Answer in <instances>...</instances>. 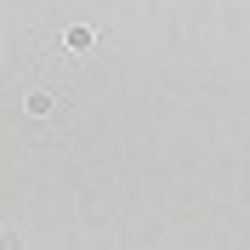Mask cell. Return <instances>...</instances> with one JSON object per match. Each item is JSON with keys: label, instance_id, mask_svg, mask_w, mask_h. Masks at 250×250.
Here are the masks:
<instances>
[{"label": "cell", "instance_id": "cell-1", "mask_svg": "<svg viewBox=\"0 0 250 250\" xmlns=\"http://www.w3.org/2000/svg\"><path fill=\"white\" fill-rule=\"evenodd\" d=\"M23 239H17V228H0V250H17Z\"/></svg>", "mask_w": 250, "mask_h": 250}]
</instances>
